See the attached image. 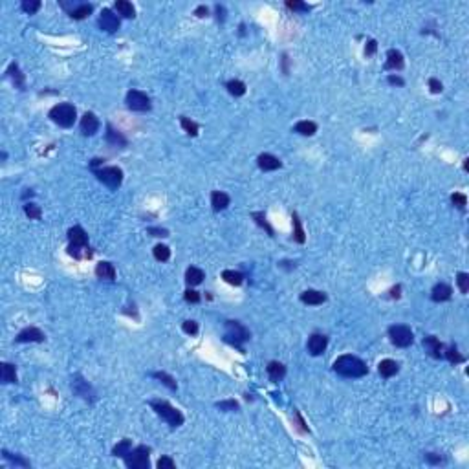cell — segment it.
Returning a JSON list of instances; mask_svg holds the SVG:
<instances>
[{
	"instance_id": "6da1fadb",
	"label": "cell",
	"mask_w": 469,
	"mask_h": 469,
	"mask_svg": "<svg viewBox=\"0 0 469 469\" xmlns=\"http://www.w3.org/2000/svg\"><path fill=\"white\" fill-rule=\"evenodd\" d=\"M334 372H337L343 378H363L368 374L367 363L352 354L339 355L334 361Z\"/></svg>"
},
{
	"instance_id": "7a4b0ae2",
	"label": "cell",
	"mask_w": 469,
	"mask_h": 469,
	"mask_svg": "<svg viewBox=\"0 0 469 469\" xmlns=\"http://www.w3.org/2000/svg\"><path fill=\"white\" fill-rule=\"evenodd\" d=\"M249 337H251V332L247 330L242 323H238V321H226V330H224V341L226 343L242 350V345L249 341Z\"/></svg>"
},
{
	"instance_id": "3957f363",
	"label": "cell",
	"mask_w": 469,
	"mask_h": 469,
	"mask_svg": "<svg viewBox=\"0 0 469 469\" xmlns=\"http://www.w3.org/2000/svg\"><path fill=\"white\" fill-rule=\"evenodd\" d=\"M48 117L54 121L55 125L62 126V128H70L75 123L77 110L70 103H59V105H55L54 109L48 112Z\"/></svg>"
},
{
	"instance_id": "277c9868",
	"label": "cell",
	"mask_w": 469,
	"mask_h": 469,
	"mask_svg": "<svg viewBox=\"0 0 469 469\" xmlns=\"http://www.w3.org/2000/svg\"><path fill=\"white\" fill-rule=\"evenodd\" d=\"M151 407L156 410L158 416H162L163 420L167 421L171 427H180L181 423H183V414H181L176 407H173L169 402H163V400H152Z\"/></svg>"
},
{
	"instance_id": "5b68a950",
	"label": "cell",
	"mask_w": 469,
	"mask_h": 469,
	"mask_svg": "<svg viewBox=\"0 0 469 469\" xmlns=\"http://www.w3.org/2000/svg\"><path fill=\"white\" fill-rule=\"evenodd\" d=\"M149 457H151V447L138 445L128 451V455L123 458V462L128 469H149V466H151Z\"/></svg>"
},
{
	"instance_id": "8992f818",
	"label": "cell",
	"mask_w": 469,
	"mask_h": 469,
	"mask_svg": "<svg viewBox=\"0 0 469 469\" xmlns=\"http://www.w3.org/2000/svg\"><path fill=\"white\" fill-rule=\"evenodd\" d=\"M94 175L97 176V180L105 183L109 189H117L123 181V171L119 167H101V169H94Z\"/></svg>"
},
{
	"instance_id": "52a82bcc",
	"label": "cell",
	"mask_w": 469,
	"mask_h": 469,
	"mask_svg": "<svg viewBox=\"0 0 469 469\" xmlns=\"http://www.w3.org/2000/svg\"><path fill=\"white\" fill-rule=\"evenodd\" d=\"M389 337H391L392 345H396L400 349H407L412 345L414 341V336H412V330L405 325H392L389 328Z\"/></svg>"
},
{
	"instance_id": "ba28073f",
	"label": "cell",
	"mask_w": 469,
	"mask_h": 469,
	"mask_svg": "<svg viewBox=\"0 0 469 469\" xmlns=\"http://www.w3.org/2000/svg\"><path fill=\"white\" fill-rule=\"evenodd\" d=\"M125 103H126V107L130 110H134V112H147V110H151V99H149V96L139 90L128 92Z\"/></svg>"
},
{
	"instance_id": "9c48e42d",
	"label": "cell",
	"mask_w": 469,
	"mask_h": 469,
	"mask_svg": "<svg viewBox=\"0 0 469 469\" xmlns=\"http://www.w3.org/2000/svg\"><path fill=\"white\" fill-rule=\"evenodd\" d=\"M97 24H99L101 30L107 31V33H116V31L119 30V17L114 15L112 9L105 7V9L99 13V20H97Z\"/></svg>"
},
{
	"instance_id": "30bf717a",
	"label": "cell",
	"mask_w": 469,
	"mask_h": 469,
	"mask_svg": "<svg viewBox=\"0 0 469 469\" xmlns=\"http://www.w3.org/2000/svg\"><path fill=\"white\" fill-rule=\"evenodd\" d=\"M44 339H46L44 332L39 330L37 326H28V328L18 332V336L15 337L17 343H42Z\"/></svg>"
},
{
	"instance_id": "8fae6325",
	"label": "cell",
	"mask_w": 469,
	"mask_h": 469,
	"mask_svg": "<svg viewBox=\"0 0 469 469\" xmlns=\"http://www.w3.org/2000/svg\"><path fill=\"white\" fill-rule=\"evenodd\" d=\"M72 391L77 394V396H81L83 400H90V402H94L96 400V392L92 391V387L84 381L81 376H73L72 378Z\"/></svg>"
},
{
	"instance_id": "7c38bea8",
	"label": "cell",
	"mask_w": 469,
	"mask_h": 469,
	"mask_svg": "<svg viewBox=\"0 0 469 469\" xmlns=\"http://www.w3.org/2000/svg\"><path fill=\"white\" fill-rule=\"evenodd\" d=\"M60 6L64 7L70 17L75 18V20H81V18L88 17L92 11H94V6L92 4H81V2H75V4H68V2H60Z\"/></svg>"
},
{
	"instance_id": "4fadbf2b",
	"label": "cell",
	"mask_w": 469,
	"mask_h": 469,
	"mask_svg": "<svg viewBox=\"0 0 469 469\" xmlns=\"http://www.w3.org/2000/svg\"><path fill=\"white\" fill-rule=\"evenodd\" d=\"M423 349H425V352H427L431 357H434V359H442V357H444L445 347L440 343V339H436L434 336L423 337Z\"/></svg>"
},
{
	"instance_id": "5bb4252c",
	"label": "cell",
	"mask_w": 469,
	"mask_h": 469,
	"mask_svg": "<svg viewBox=\"0 0 469 469\" xmlns=\"http://www.w3.org/2000/svg\"><path fill=\"white\" fill-rule=\"evenodd\" d=\"M328 347V337L323 334H312L308 339V352L312 355H321Z\"/></svg>"
},
{
	"instance_id": "9a60e30c",
	"label": "cell",
	"mask_w": 469,
	"mask_h": 469,
	"mask_svg": "<svg viewBox=\"0 0 469 469\" xmlns=\"http://www.w3.org/2000/svg\"><path fill=\"white\" fill-rule=\"evenodd\" d=\"M99 130V119L94 112H86V114L81 117V132L84 136H94V134Z\"/></svg>"
},
{
	"instance_id": "2e32d148",
	"label": "cell",
	"mask_w": 469,
	"mask_h": 469,
	"mask_svg": "<svg viewBox=\"0 0 469 469\" xmlns=\"http://www.w3.org/2000/svg\"><path fill=\"white\" fill-rule=\"evenodd\" d=\"M451 295H453V288L449 284L438 283L433 288V292H431V299H433L434 302H444V301H449Z\"/></svg>"
},
{
	"instance_id": "e0dca14e",
	"label": "cell",
	"mask_w": 469,
	"mask_h": 469,
	"mask_svg": "<svg viewBox=\"0 0 469 469\" xmlns=\"http://www.w3.org/2000/svg\"><path fill=\"white\" fill-rule=\"evenodd\" d=\"M326 301V293L323 292H317V290H306L301 293V302L304 304H310V306H319Z\"/></svg>"
},
{
	"instance_id": "ac0fdd59",
	"label": "cell",
	"mask_w": 469,
	"mask_h": 469,
	"mask_svg": "<svg viewBox=\"0 0 469 469\" xmlns=\"http://www.w3.org/2000/svg\"><path fill=\"white\" fill-rule=\"evenodd\" d=\"M405 66V60H403V54L400 50H389L387 52V62L385 68L387 70H402Z\"/></svg>"
},
{
	"instance_id": "d6986e66",
	"label": "cell",
	"mask_w": 469,
	"mask_h": 469,
	"mask_svg": "<svg viewBox=\"0 0 469 469\" xmlns=\"http://www.w3.org/2000/svg\"><path fill=\"white\" fill-rule=\"evenodd\" d=\"M257 163H259V167L262 169V171H277V169L283 167L281 160L277 156H273V154H268V152L260 154V156L257 158Z\"/></svg>"
},
{
	"instance_id": "ffe728a7",
	"label": "cell",
	"mask_w": 469,
	"mask_h": 469,
	"mask_svg": "<svg viewBox=\"0 0 469 469\" xmlns=\"http://www.w3.org/2000/svg\"><path fill=\"white\" fill-rule=\"evenodd\" d=\"M68 255L73 257V259H77V260H86L94 255V251H92V247L88 246V244H81V246H77V244H70V246H68Z\"/></svg>"
},
{
	"instance_id": "44dd1931",
	"label": "cell",
	"mask_w": 469,
	"mask_h": 469,
	"mask_svg": "<svg viewBox=\"0 0 469 469\" xmlns=\"http://www.w3.org/2000/svg\"><path fill=\"white\" fill-rule=\"evenodd\" d=\"M266 370H268V376H270V379L273 383L283 381L284 376H286V367H284L283 363H279V361H270Z\"/></svg>"
},
{
	"instance_id": "7402d4cb",
	"label": "cell",
	"mask_w": 469,
	"mask_h": 469,
	"mask_svg": "<svg viewBox=\"0 0 469 469\" xmlns=\"http://www.w3.org/2000/svg\"><path fill=\"white\" fill-rule=\"evenodd\" d=\"M0 381L7 385V383H17V368L11 363H2L0 365Z\"/></svg>"
},
{
	"instance_id": "603a6c76",
	"label": "cell",
	"mask_w": 469,
	"mask_h": 469,
	"mask_svg": "<svg viewBox=\"0 0 469 469\" xmlns=\"http://www.w3.org/2000/svg\"><path fill=\"white\" fill-rule=\"evenodd\" d=\"M68 240H70V244H77V246L88 244V234L81 226H73L68 229Z\"/></svg>"
},
{
	"instance_id": "cb8c5ba5",
	"label": "cell",
	"mask_w": 469,
	"mask_h": 469,
	"mask_svg": "<svg viewBox=\"0 0 469 469\" xmlns=\"http://www.w3.org/2000/svg\"><path fill=\"white\" fill-rule=\"evenodd\" d=\"M96 275L99 277V279H105V281H114L116 279L114 264H112V262H107V260L99 262V264L96 266Z\"/></svg>"
},
{
	"instance_id": "d4e9b609",
	"label": "cell",
	"mask_w": 469,
	"mask_h": 469,
	"mask_svg": "<svg viewBox=\"0 0 469 469\" xmlns=\"http://www.w3.org/2000/svg\"><path fill=\"white\" fill-rule=\"evenodd\" d=\"M107 141H109L112 147H126V143H128L125 136H123L119 130H116L110 123L107 125Z\"/></svg>"
},
{
	"instance_id": "484cf974",
	"label": "cell",
	"mask_w": 469,
	"mask_h": 469,
	"mask_svg": "<svg viewBox=\"0 0 469 469\" xmlns=\"http://www.w3.org/2000/svg\"><path fill=\"white\" fill-rule=\"evenodd\" d=\"M229 202H231V198H229V194H226L224 191H213V193H211V205H213L215 211L226 209L229 205Z\"/></svg>"
},
{
	"instance_id": "4316f807",
	"label": "cell",
	"mask_w": 469,
	"mask_h": 469,
	"mask_svg": "<svg viewBox=\"0 0 469 469\" xmlns=\"http://www.w3.org/2000/svg\"><path fill=\"white\" fill-rule=\"evenodd\" d=\"M6 75H7V77H11L13 84H15L17 88L24 90V73L20 72V68H18L17 62H11V64H9V68H7Z\"/></svg>"
},
{
	"instance_id": "83f0119b",
	"label": "cell",
	"mask_w": 469,
	"mask_h": 469,
	"mask_svg": "<svg viewBox=\"0 0 469 469\" xmlns=\"http://www.w3.org/2000/svg\"><path fill=\"white\" fill-rule=\"evenodd\" d=\"M378 370H379V374H381V378H392L394 374H398L400 365H398L394 359H383L378 365Z\"/></svg>"
},
{
	"instance_id": "f1b7e54d",
	"label": "cell",
	"mask_w": 469,
	"mask_h": 469,
	"mask_svg": "<svg viewBox=\"0 0 469 469\" xmlns=\"http://www.w3.org/2000/svg\"><path fill=\"white\" fill-rule=\"evenodd\" d=\"M205 279V273L200 268H196V266H191V268H187L185 271V283L189 284V286H198L202 281Z\"/></svg>"
},
{
	"instance_id": "f546056e",
	"label": "cell",
	"mask_w": 469,
	"mask_h": 469,
	"mask_svg": "<svg viewBox=\"0 0 469 469\" xmlns=\"http://www.w3.org/2000/svg\"><path fill=\"white\" fill-rule=\"evenodd\" d=\"M114 7H116V11L125 18H132L134 15H136V7H134L130 2H126V0H117L114 4Z\"/></svg>"
},
{
	"instance_id": "4dcf8cb0",
	"label": "cell",
	"mask_w": 469,
	"mask_h": 469,
	"mask_svg": "<svg viewBox=\"0 0 469 469\" xmlns=\"http://www.w3.org/2000/svg\"><path fill=\"white\" fill-rule=\"evenodd\" d=\"M293 130L301 136H313L317 132V125L313 121H299L297 125L293 126Z\"/></svg>"
},
{
	"instance_id": "1f68e13d",
	"label": "cell",
	"mask_w": 469,
	"mask_h": 469,
	"mask_svg": "<svg viewBox=\"0 0 469 469\" xmlns=\"http://www.w3.org/2000/svg\"><path fill=\"white\" fill-rule=\"evenodd\" d=\"M222 279L231 286H240L244 283V275L240 271H234V270H224L222 271Z\"/></svg>"
},
{
	"instance_id": "d6a6232c",
	"label": "cell",
	"mask_w": 469,
	"mask_h": 469,
	"mask_svg": "<svg viewBox=\"0 0 469 469\" xmlns=\"http://www.w3.org/2000/svg\"><path fill=\"white\" fill-rule=\"evenodd\" d=\"M226 88H228L229 94L234 97H240L246 94V84L242 83V81H238V79H231V81H228V83H226Z\"/></svg>"
},
{
	"instance_id": "836d02e7",
	"label": "cell",
	"mask_w": 469,
	"mask_h": 469,
	"mask_svg": "<svg viewBox=\"0 0 469 469\" xmlns=\"http://www.w3.org/2000/svg\"><path fill=\"white\" fill-rule=\"evenodd\" d=\"M292 220H293V238H295V242L304 244L306 236H304V229H302L301 218H299V215H297V213H293V215H292Z\"/></svg>"
},
{
	"instance_id": "e575fe53",
	"label": "cell",
	"mask_w": 469,
	"mask_h": 469,
	"mask_svg": "<svg viewBox=\"0 0 469 469\" xmlns=\"http://www.w3.org/2000/svg\"><path fill=\"white\" fill-rule=\"evenodd\" d=\"M130 449H132V442H130L128 438H125V440H121L117 445H114L112 455H114V457H119V458H125Z\"/></svg>"
},
{
	"instance_id": "d590c367",
	"label": "cell",
	"mask_w": 469,
	"mask_h": 469,
	"mask_svg": "<svg viewBox=\"0 0 469 469\" xmlns=\"http://www.w3.org/2000/svg\"><path fill=\"white\" fill-rule=\"evenodd\" d=\"M151 376H152V378L160 379V381H162L163 385H165V387H169V389H171V391H176V389H178V385H176L175 378H173V376H169L167 372H152Z\"/></svg>"
},
{
	"instance_id": "8d00e7d4",
	"label": "cell",
	"mask_w": 469,
	"mask_h": 469,
	"mask_svg": "<svg viewBox=\"0 0 469 469\" xmlns=\"http://www.w3.org/2000/svg\"><path fill=\"white\" fill-rule=\"evenodd\" d=\"M444 357L447 361H451V363H462V361H464V355L458 352V349L455 347V345H451V347L444 349Z\"/></svg>"
},
{
	"instance_id": "74e56055",
	"label": "cell",
	"mask_w": 469,
	"mask_h": 469,
	"mask_svg": "<svg viewBox=\"0 0 469 469\" xmlns=\"http://www.w3.org/2000/svg\"><path fill=\"white\" fill-rule=\"evenodd\" d=\"M152 253H154V259L160 260V262H165V260L171 259V249H169V246H165V244H158V246H154Z\"/></svg>"
},
{
	"instance_id": "f35d334b",
	"label": "cell",
	"mask_w": 469,
	"mask_h": 469,
	"mask_svg": "<svg viewBox=\"0 0 469 469\" xmlns=\"http://www.w3.org/2000/svg\"><path fill=\"white\" fill-rule=\"evenodd\" d=\"M180 123H181V128L185 130L189 136H196L198 134V123H194V121H191L189 117H185V116H181L180 117Z\"/></svg>"
},
{
	"instance_id": "ab89813d",
	"label": "cell",
	"mask_w": 469,
	"mask_h": 469,
	"mask_svg": "<svg viewBox=\"0 0 469 469\" xmlns=\"http://www.w3.org/2000/svg\"><path fill=\"white\" fill-rule=\"evenodd\" d=\"M251 217H253V220H255V222L259 224L260 228H264L266 231H268V234H270V236H273V234H275V233H273V228H271L270 224H268V220H266V215H264V213L257 211V213H251Z\"/></svg>"
},
{
	"instance_id": "60d3db41",
	"label": "cell",
	"mask_w": 469,
	"mask_h": 469,
	"mask_svg": "<svg viewBox=\"0 0 469 469\" xmlns=\"http://www.w3.org/2000/svg\"><path fill=\"white\" fill-rule=\"evenodd\" d=\"M24 213L31 218V220H41V217H42L41 207H39L37 204H33V202H28V204L24 205Z\"/></svg>"
},
{
	"instance_id": "b9f144b4",
	"label": "cell",
	"mask_w": 469,
	"mask_h": 469,
	"mask_svg": "<svg viewBox=\"0 0 469 469\" xmlns=\"http://www.w3.org/2000/svg\"><path fill=\"white\" fill-rule=\"evenodd\" d=\"M20 7H22V11L24 13L33 15V13H37L39 9H41V0H22Z\"/></svg>"
},
{
	"instance_id": "7bdbcfd3",
	"label": "cell",
	"mask_w": 469,
	"mask_h": 469,
	"mask_svg": "<svg viewBox=\"0 0 469 469\" xmlns=\"http://www.w3.org/2000/svg\"><path fill=\"white\" fill-rule=\"evenodd\" d=\"M2 457L6 458L7 462H11V464H15V466H22V468H30V462L28 460H24V458H20V457H17V455H11L9 451H2Z\"/></svg>"
},
{
	"instance_id": "ee69618b",
	"label": "cell",
	"mask_w": 469,
	"mask_h": 469,
	"mask_svg": "<svg viewBox=\"0 0 469 469\" xmlns=\"http://www.w3.org/2000/svg\"><path fill=\"white\" fill-rule=\"evenodd\" d=\"M457 283H458V288H460V292H462V293H468V292H469V275H468V273L460 271V273L457 275Z\"/></svg>"
},
{
	"instance_id": "f6af8a7d",
	"label": "cell",
	"mask_w": 469,
	"mask_h": 469,
	"mask_svg": "<svg viewBox=\"0 0 469 469\" xmlns=\"http://www.w3.org/2000/svg\"><path fill=\"white\" fill-rule=\"evenodd\" d=\"M181 330L185 332V334H189V336H196V334H198V323H196V321H183Z\"/></svg>"
},
{
	"instance_id": "bcb514c9",
	"label": "cell",
	"mask_w": 469,
	"mask_h": 469,
	"mask_svg": "<svg viewBox=\"0 0 469 469\" xmlns=\"http://www.w3.org/2000/svg\"><path fill=\"white\" fill-rule=\"evenodd\" d=\"M451 202H453V205H457L458 209H466V205H468V198H466V194H462V193L453 194Z\"/></svg>"
},
{
	"instance_id": "7dc6e473",
	"label": "cell",
	"mask_w": 469,
	"mask_h": 469,
	"mask_svg": "<svg viewBox=\"0 0 469 469\" xmlns=\"http://www.w3.org/2000/svg\"><path fill=\"white\" fill-rule=\"evenodd\" d=\"M286 7H290V9H293V11H310L312 9V6H308V4H302V2H297V0H288L286 2Z\"/></svg>"
},
{
	"instance_id": "c3c4849f",
	"label": "cell",
	"mask_w": 469,
	"mask_h": 469,
	"mask_svg": "<svg viewBox=\"0 0 469 469\" xmlns=\"http://www.w3.org/2000/svg\"><path fill=\"white\" fill-rule=\"evenodd\" d=\"M217 407L220 410H238V403L234 400H226V402H218Z\"/></svg>"
},
{
	"instance_id": "681fc988",
	"label": "cell",
	"mask_w": 469,
	"mask_h": 469,
	"mask_svg": "<svg viewBox=\"0 0 469 469\" xmlns=\"http://www.w3.org/2000/svg\"><path fill=\"white\" fill-rule=\"evenodd\" d=\"M158 469H175L176 468V464H175V460L171 457H162L160 460H158Z\"/></svg>"
},
{
	"instance_id": "f907efd6",
	"label": "cell",
	"mask_w": 469,
	"mask_h": 469,
	"mask_svg": "<svg viewBox=\"0 0 469 469\" xmlns=\"http://www.w3.org/2000/svg\"><path fill=\"white\" fill-rule=\"evenodd\" d=\"M429 88H431V92H433V94H440V92L444 90L442 83H440L438 79H434V77L429 79Z\"/></svg>"
},
{
	"instance_id": "816d5d0a",
	"label": "cell",
	"mask_w": 469,
	"mask_h": 469,
	"mask_svg": "<svg viewBox=\"0 0 469 469\" xmlns=\"http://www.w3.org/2000/svg\"><path fill=\"white\" fill-rule=\"evenodd\" d=\"M185 301L187 302H200V293L198 292H194V290H187Z\"/></svg>"
},
{
	"instance_id": "f5cc1de1",
	"label": "cell",
	"mask_w": 469,
	"mask_h": 469,
	"mask_svg": "<svg viewBox=\"0 0 469 469\" xmlns=\"http://www.w3.org/2000/svg\"><path fill=\"white\" fill-rule=\"evenodd\" d=\"M425 462L440 464V462H444V458L440 457V455H436V453H425Z\"/></svg>"
},
{
	"instance_id": "db71d44e",
	"label": "cell",
	"mask_w": 469,
	"mask_h": 469,
	"mask_svg": "<svg viewBox=\"0 0 469 469\" xmlns=\"http://www.w3.org/2000/svg\"><path fill=\"white\" fill-rule=\"evenodd\" d=\"M147 231H149L152 236H162V238H163V236H169V231H167V229H163V228H149Z\"/></svg>"
},
{
	"instance_id": "11a10c76",
	"label": "cell",
	"mask_w": 469,
	"mask_h": 469,
	"mask_svg": "<svg viewBox=\"0 0 469 469\" xmlns=\"http://www.w3.org/2000/svg\"><path fill=\"white\" fill-rule=\"evenodd\" d=\"M376 50H378V42H376V41H368L367 46H365V55H367V57H370V55L376 54Z\"/></svg>"
},
{
	"instance_id": "9f6ffc18",
	"label": "cell",
	"mask_w": 469,
	"mask_h": 469,
	"mask_svg": "<svg viewBox=\"0 0 469 469\" xmlns=\"http://www.w3.org/2000/svg\"><path fill=\"white\" fill-rule=\"evenodd\" d=\"M387 81H389V84H396V86H403L405 84V81L402 77H398V75H389Z\"/></svg>"
},
{
	"instance_id": "6f0895ef",
	"label": "cell",
	"mask_w": 469,
	"mask_h": 469,
	"mask_svg": "<svg viewBox=\"0 0 469 469\" xmlns=\"http://www.w3.org/2000/svg\"><path fill=\"white\" fill-rule=\"evenodd\" d=\"M207 13H209V9L205 6H198L194 9V15H196V17H207Z\"/></svg>"
},
{
	"instance_id": "680465c9",
	"label": "cell",
	"mask_w": 469,
	"mask_h": 469,
	"mask_svg": "<svg viewBox=\"0 0 469 469\" xmlns=\"http://www.w3.org/2000/svg\"><path fill=\"white\" fill-rule=\"evenodd\" d=\"M400 290H402V288H400V286H396V288H392V290H391V297H396V299H398V297H400Z\"/></svg>"
}]
</instances>
